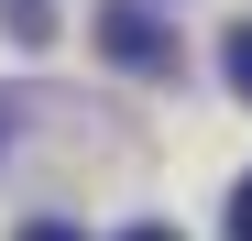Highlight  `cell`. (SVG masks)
Masks as SVG:
<instances>
[{
    "label": "cell",
    "instance_id": "8992f818",
    "mask_svg": "<svg viewBox=\"0 0 252 241\" xmlns=\"http://www.w3.org/2000/svg\"><path fill=\"white\" fill-rule=\"evenodd\" d=\"M121 241H187V230H164V219H143V230H121Z\"/></svg>",
    "mask_w": 252,
    "mask_h": 241
},
{
    "label": "cell",
    "instance_id": "277c9868",
    "mask_svg": "<svg viewBox=\"0 0 252 241\" xmlns=\"http://www.w3.org/2000/svg\"><path fill=\"white\" fill-rule=\"evenodd\" d=\"M230 241H252V176L230 186Z\"/></svg>",
    "mask_w": 252,
    "mask_h": 241
},
{
    "label": "cell",
    "instance_id": "3957f363",
    "mask_svg": "<svg viewBox=\"0 0 252 241\" xmlns=\"http://www.w3.org/2000/svg\"><path fill=\"white\" fill-rule=\"evenodd\" d=\"M220 77H230V99H252V22L220 33Z\"/></svg>",
    "mask_w": 252,
    "mask_h": 241
},
{
    "label": "cell",
    "instance_id": "5b68a950",
    "mask_svg": "<svg viewBox=\"0 0 252 241\" xmlns=\"http://www.w3.org/2000/svg\"><path fill=\"white\" fill-rule=\"evenodd\" d=\"M22 241H77V230L66 219H22Z\"/></svg>",
    "mask_w": 252,
    "mask_h": 241
},
{
    "label": "cell",
    "instance_id": "7a4b0ae2",
    "mask_svg": "<svg viewBox=\"0 0 252 241\" xmlns=\"http://www.w3.org/2000/svg\"><path fill=\"white\" fill-rule=\"evenodd\" d=\"M0 33H11V44H55V11L44 0H0Z\"/></svg>",
    "mask_w": 252,
    "mask_h": 241
},
{
    "label": "cell",
    "instance_id": "6da1fadb",
    "mask_svg": "<svg viewBox=\"0 0 252 241\" xmlns=\"http://www.w3.org/2000/svg\"><path fill=\"white\" fill-rule=\"evenodd\" d=\"M99 55H110V66H132V77H176V66H187L176 22H154L143 0H99Z\"/></svg>",
    "mask_w": 252,
    "mask_h": 241
}]
</instances>
